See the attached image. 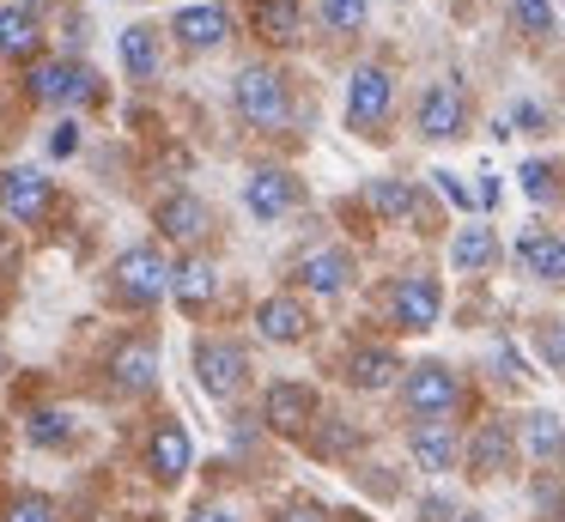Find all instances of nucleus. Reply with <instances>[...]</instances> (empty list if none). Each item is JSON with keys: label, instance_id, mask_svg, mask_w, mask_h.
I'll list each match as a JSON object with an SVG mask.
<instances>
[{"label": "nucleus", "instance_id": "obj_33", "mask_svg": "<svg viewBox=\"0 0 565 522\" xmlns=\"http://www.w3.org/2000/svg\"><path fill=\"white\" fill-rule=\"evenodd\" d=\"M553 177H559V170H553L547 158H529V164H523V194H529V201H553V189H559Z\"/></svg>", "mask_w": 565, "mask_h": 522}, {"label": "nucleus", "instance_id": "obj_6", "mask_svg": "<svg viewBox=\"0 0 565 522\" xmlns=\"http://www.w3.org/2000/svg\"><path fill=\"white\" fill-rule=\"evenodd\" d=\"M195 371H201V388H207L213 401H232V395H244V383H249V352L237 347V340H201Z\"/></svg>", "mask_w": 565, "mask_h": 522}, {"label": "nucleus", "instance_id": "obj_17", "mask_svg": "<svg viewBox=\"0 0 565 522\" xmlns=\"http://www.w3.org/2000/svg\"><path fill=\"white\" fill-rule=\"evenodd\" d=\"M110 376H116V388H128V395L159 388V347H152V340H122V347L110 352Z\"/></svg>", "mask_w": 565, "mask_h": 522}, {"label": "nucleus", "instance_id": "obj_22", "mask_svg": "<svg viewBox=\"0 0 565 522\" xmlns=\"http://www.w3.org/2000/svg\"><path fill=\"white\" fill-rule=\"evenodd\" d=\"M159 231L171 243H195L207 237V201H195V194H171V201H159Z\"/></svg>", "mask_w": 565, "mask_h": 522}, {"label": "nucleus", "instance_id": "obj_2", "mask_svg": "<svg viewBox=\"0 0 565 522\" xmlns=\"http://www.w3.org/2000/svg\"><path fill=\"white\" fill-rule=\"evenodd\" d=\"M232 104H237V116L249 121V128H262V134H280L286 128V116H292V97H286V79L274 67H244L232 79Z\"/></svg>", "mask_w": 565, "mask_h": 522}, {"label": "nucleus", "instance_id": "obj_42", "mask_svg": "<svg viewBox=\"0 0 565 522\" xmlns=\"http://www.w3.org/2000/svg\"><path fill=\"white\" fill-rule=\"evenodd\" d=\"M559 522H565V516H559Z\"/></svg>", "mask_w": 565, "mask_h": 522}, {"label": "nucleus", "instance_id": "obj_5", "mask_svg": "<svg viewBox=\"0 0 565 522\" xmlns=\"http://www.w3.org/2000/svg\"><path fill=\"white\" fill-rule=\"evenodd\" d=\"M462 468L475 480H504L516 468V425L511 419H480L475 437L462 444Z\"/></svg>", "mask_w": 565, "mask_h": 522}, {"label": "nucleus", "instance_id": "obj_28", "mask_svg": "<svg viewBox=\"0 0 565 522\" xmlns=\"http://www.w3.org/2000/svg\"><path fill=\"white\" fill-rule=\"evenodd\" d=\"M365 201H371V213H383V219H407V213H414V182L377 177V182L365 189Z\"/></svg>", "mask_w": 565, "mask_h": 522}, {"label": "nucleus", "instance_id": "obj_38", "mask_svg": "<svg viewBox=\"0 0 565 522\" xmlns=\"http://www.w3.org/2000/svg\"><path fill=\"white\" fill-rule=\"evenodd\" d=\"M438 189H444V194H450V201H456V206H468V189H462V182H456V177H450V170H438Z\"/></svg>", "mask_w": 565, "mask_h": 522}, {"label": "nucleus", "instance_id": "obj_27", "mask_svg": "<svg viewBox=\"0 0 565 522\" xmlns=\"http://www.w3.org/2000/svg\"><path fill=\"white\" fill-rule=\"evenodd\" d=\"M122 67L135 73V79H159V36H152L147 24L122 31Z\"/></svg>", "mask_w": 565, "mask_h": 522}, {"label": "nucleus", "instance_id": "obj_16", "mask_svg": "<svg viewBox=\"0 0 565 522\" xmlns=\"http://www.w3.org/2000/svg\"><path fill=\"white\" fill-rule=\"evenodd\" d=\"M516 262H523V274L547 279V286H565V237L547 225H529L523 237H516Z\"/></svg>", "mask_w": 565, "mask_h": 522}, {"label": "nucleus", "instance_id": "obj_23", "mask_svg": "<svg viewBox=\"0 0 565 522\" xmlns=\"http://www.w3.org/2000/svg\"><path fill=\"white\" fill-rule=\"evenodd\" d=\"M249 24L268 43H298V31H305V0H249Z\"/></svg>", "mask_w": 565, "mask_h": 522}, {"label": "nucleus", "instance_id": "obj_13", "mask_svg": "<svg viewBox=\"0 0 565 522\" xmlns=\"http://www.w3.org/2000/svg\"><path fill=\"white\" fill-rule=\"evenodd\" d=\"M407 456H414V468H426V473H450V468H462V437H456L450 419L414 425V432H407Z\"/></svg>", "mask_w": 565, "mask_h": 522}, {"label": "nucleus", "instance_id": "obj_1", "mask_svg": "<svg viewBox=\"0 0 565 522\" xmlns=\"http://www.w3.org/2000/svg\"><path fill=\"white\" fill-rule=\"evenodd\" d=\"M402 407L414 413V425L450 419V413L462 407V376H456L444 359H419V364H407V376H402Z\"/></svg>", "mask_w": 565, "mask_h": 522}, {"label": "nucleus", "instance_id": "obj_24", "mask_svg": "<svg viewBox=\"0 0 565 522\" xmlns=\"http://www.w3.org/2000/svg\"><path fill=\"white\" fill-rule=\"evenodd\" d=\"M395 376H402V359H395L390 347H359L353 359H347V383L371 388V395H377V388H390Z\"/></svg>", "mask_w": 565, "mask_h": 522}, {"label": "nucleus", "instance_id": "obj_25", "mask_svg": "<svg viewBox=\"0 0 565 522\" xmlns=\"http://www.w3.org/2000/svg\"><path fill=\"white\" fill-rule=\"evenodd\" d=\"M499 262V237H492V225H462L450 237V267L456 274H480V267Z\"/></svg>", "mask_w": 565, "mask_h": 522}, {"label": "nucleus", "instance_id": "obj_9", "mask_svg": "<svg viewBox=\"0 0 565 522\" xmlns=\"http://www.w3.org/2000/svg\"><path fill=\"white\" fill-rule=\"evenodd\" d=\"M419 134L426 140H456V134L468 128V97H462V85L456 79H431L426 85V97H419Z\"/></svg>", "mask_w": 565, "mask_h": 522}, {"label": "nucleus", "instance_id": "obj_21", "mask_svg": "<svg viewBox=\"0 0 565 522\" xmlns=\"http://www.w3.org/2000/svg\"><path fill=\"white\" fill-rule=\"evenodd\" d=\"M171 31L183 49H220L225 31H232V19H225V7H207V0H201V7H177Z\"/></svg>", "mask_w": 565, "mask_h": 522}, {"label": "nucleus", "instance_id": "obj_34", "mask_svg": "<svg viewBox=\"0 0 565 522\" xmlns=\"http://www.w3.org/2000/svg\"><path fill=\"white\" fill-rule=\"evenodd\" d=\"M7 522H55V504H50V498H38V492H25L13 510H7Z\"/></svg>", "mask_w": 565, "mask_h": 522}, {"label": "nucleus", "instance_id": "obj_36", "mask_svg": "<svg viewBox=\"0 0 565 522\" xmlns=\"http://www.w3.org/2000/svg\"><path fill=\"white\" fill-rule=\"evenodd\" d=\"M516 128L541 134V128H547V109H541V104H516Z\"/></svg>", "mask_w": 565, "mask_h": 522}, {"label": "nucleus", "instance_id": "obj_31", "mask_svg": "<svg viewBox=\"0 0 565 522\" xmlns=\"http://www.w3.org/2000/svg\"><path fill=\"white\" fill-rule=\"evenodd\" d=\"M535 352H541V364H547L553 376H565V322H559V316L535 328Z\"/></svg>", "mask_w": 565, "mask_h": 522}, {"label": "nucleus", "instance_id": "obj_41", "mask_svg": "<svg viewBox=\"0 0 565 522\" xmlns=\"http://www.w3.org/2000/svg\"><path fill=\"white\" fill-rule=\"evenodd\" d=\"M0 364H7V352H0Z\"/></svg>", "mask_w": 565, "mask_h": 522}, {"label": "nucleus", "instance_id": "obj_40", "mask_svg": "<svg viewBox=\"0 0 565 522\" xmlns=\"http://www.w3.org/2000/svg\"><path fill=\"white\" fill-rule=\"evenodd\" d=\"M456 522H487V516H480V510H468V516H456Z\"/></svg>", "mask_w": 565, "mask_h": 522}, {"label": "nucleus", "instance_id": "obj_12", "mask_svg": "<svg viewBox=\"0 0 565 522\" xmlns=\"http://www.w3.org/2000/svg\"><path fill=\"white\" fill-rule=\"evenodd\" d=\"M189 461H195V444H189V432L177 419H159L152 425V437H147V468H152V480L159 486H177L189 473Z\"/></svg>", "mask_w": 565, "mask_h": 522}, {"label": "nucleus", "instance_id": "obj_39", "mask_svg": "<svg viewBox=\"0 0 565 522\" xmlns=\"http://www.w3.org/2000/svg\"><path fill=\"white\" fill-rule=\"evenodd\" d=\"M329 522H371V516H359V510H341V516H329Z\"/></svg>", "mask_w": 565, "mask_h": 522}, {"label": "nucleus", "instance_id": "obj_37", "mask_svg": "<svg viewBox=\"0 0 565 522\" xmlns=\"http://www.w3.org/2000/svg\"><path fill=\"white\" fill-rule=\"evenodd\" d=\"M183 522H237V510H225V504H195Z\"/></svg>", "mask_w": 565, "mask_h": 522}, {"label": "nucleus", "instance_id": "obj_4", "mask_svg": "<svg viewBox=\"0 0 565 522\" xmlns=\"http://www.w3.org/2000/svg\"><path fill=\"white\" fill-rule=\"evenodd\" d=\"M116 291L147 310V303H159L164 291H171V262H164L152 243H135V249L116 255Z\"/></svg>", "mask_w": 565, "mask_h": 522}, {"label": "nucleus", "instance_id": "obj_8", "mask_svg": "<svg viewBox=\"0 0 565 522\" xmlns=\"http://www.w3.org/2000/svg\"><path fill=\"white\" fill-rule=\"evenodd\" d=\"M390 316H395V328H407V334H426V328L444 316V286L431 274H402L390 286Z\"/></svg>", "mask_w": 565, "mask_h": 522}, {"label": "nucleus", "instance_id": "obj_35", "mask_svg": "<svg viewBox=\"0 0 565 522\" xmlns=\"http://www.w3.org/2000/svg\"><path fill=\"white\" fill-rule=\"evenodd\" d=\"M280 522H329V510H322L317 498H286V504H280Z\"/></svg>", "mask_w": 565, "mask_h": 522}, {"label": "nucleus", "instance_id": "obj_29", "mask_svg": "<svg viewBox=\"0 0 565 522\" xmlns=\"http://www.w3.org/2000/svg\"><path fill=\"white\" fill-rule=\"evenodd\" d=\"M31 444H50V449H62V444H74V413L67 407H38L31 413Z\"/></svg>", "mask_w": 565, "mask_h": 522}, {"label": "nucleus", "instance_id": "obj_11", "mask_svg": "<svg viewBox=\"0 0 565 522\" xmlns=\"http://www.w3.org/2000/svg\"><path fill=\"white\" fill-rule=\"evenodd\" d=\"M516 456H529L535 468H559L565 461V419L559 413H547V407L523 413L516 419Z\"/></svg>", "mask_w": 565, "mask_h": 522}, {"label": "nucleus", "instance_id": "obj_30", "mask_svg": "<svg viewBox=\"0 0 565 522\" xmlns=\"http://www.w3.org/2000/svg\"><path fill=\"white\" fill-rule=\"evenodd\" d=\"M365 19H371V0H322V24L341 36L365 31Z\"/></svg>", "mask_w": 565, "mask_h": 522}, {"label": "nucleus", "instance_id": "obj_15", "mask_svg": "<svg viewBox=\"0 0 565 522\" xmlns=\"http://www.w3.org/2000/svg\"><path fill=\"white\" fill-rule=\"evenodd\" d=\"M256 334H262V340H280V347L305 340V334H310L305 298H292V291H274V298H262V303H256Z\"/></svg>", "mask_w": 565, "mask_h": 522}, {"label": "nucleus", "instance_id": "obj_18", "mask_svg": "<svg viewBox=\"0 0 565 522\" xmlns=\"http://www.w3.org/2000/svg\"><path fill=\"white\" fill-rule=\"evenodd\" d=\"M298 286L305 291H322V298H334V291H347V279H353V255L347 249H310L298 255Z\"/></svg>", "mask_w": 565, "mask_h": 522}, {"label": "nucleus", "instance_id": "obj_14", "mask_svg": "<svg viewBox=\"0 0 565 522\" xmlns=\"http://www.w3.org/2000/svg\"><path fill=\"white\" fill-rule=\"evenodd\" d=\"M244 206L274 225V219H286L298 206V182L286 177L280 164H262V170H249V182H244Z\"/></svg>", "mask_w": 565, "mask_h": 522}, {"label": "nucleus", "instance_id": "obj_19", "mask_svg": "<svg viewBox=\"0 0 565 522\" xmlns=\"http://www.w3.org/2000/svg\"><path fill=\"white\" fill-rule=\"evenodd\" d=\"M213 291H220V267H213L207 255H189V262H177V267H171V298L183 303L189 316L207 310Z\"/></svg>", "mask_w": 565, "mask_h": 522}, {"label": "nucleus", "instance_id": "obj_26", "mask_svg": "<svg viewBox=\"0 0 565 522\" xmlns=\"http://www.w3.org/2000/svg\"><path fill=\"white\" fill-rule=\"evenodd\" d=\"M38 43H43L38 12H25V7H0V55L31 61V55H38Z\"/></svg>", "mask_w": 565, "mask_h": 522}, {"label": "nucleus", "instance_id": "obj_32", "mask_svg": "<svg viewBox=\"0 0 565 522\" xmlns=\"http://www.w3.org/2000/svg\"><path fill=\"white\" fill-rule=\"evenodd\" d=\"M511 19L523 36H553V7L547 0H511Z\"/></svg>", "mask_w": 565, "mask_h": 522}, {"label": "nucleus", "instance_id": "obj_7", "mask_svg": "<svg viewBox=\"0 0 565 522\" xmlns=\"http://www.w3.org/2000/svg\"><path fill=\"white\" fill-rule=\"evenodd\" d=\"M31 97H43V104H86V97H98V73L74 55L38 61L31 67Z\"/></svg>", "mask_w": 565, "mask_h": 522}, {"label": "nucleus", "instance_id": "obj_10", "mask_svg": "<svg viewBox=\"0 0 565 522\" xmlns=\"http://www.w3.org/2000/svg\"><path fill=\"white\" fill-rule=\"evenodd\" d=\"M262 419H268V432H310V419H317V388L310 383H274L268 395H262Z\"/></svg>", "mask_w": 565, "mask_h": 522}, {"label": "nucleus", "instance_id": "obj_3", "mask_svg": "<svg viewBox=\"0 0 565 522\" xmlns=\"http://www.w3.org/2000/svg\"><path fill=\"white\" fill-rule=\"evenodd\" d=\"M390 104H395L390 67H377V61L353 67V79H347V128H353V134H377L383 121H390Z\"/></svg>", "mask_w": 565, "mask_h": 522}, {"label": "nucleus", "instance_id": "obj_20", "mask_svg": "<svg viewBox=\"0 0 565 522\" xmlns=\"http://www.w3.org/2000/svg\"><path fill=\"white\" fill-rule=\"evenodd\" d=\"M0 206H7V213L13 219H43V206H50V177H43V170H7V177H0Z\"/></svg>", "mask_w": 565, "mask_h": 522}]
</instances>
